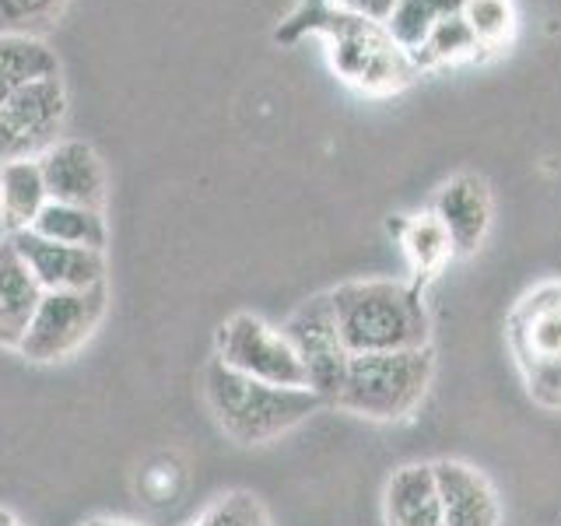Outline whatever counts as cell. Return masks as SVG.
<instances>
[{
    "instance_id": "1",
    "label": "cell",
    "mask_w": 561,
    "mask_h": 526,
    "mask_svg": "<svg viewBox=\"0 0 561 526\" xmlns=\"http://www.w3.org/2000/svg\"><path fill=\"white\" fill-rule=\"evenodd\" d=\"M306 32L323 35L337 78L358 92L390 95L417 78L414 60L386 35L382 25L347 14L330 0H302V8L277 28V39L291 43Z\"/></svg>"
},
{
    "instance_id": "2",
    "label": "cell",
    "mask_w": 561,
    "mask_h": 526,
    "mask_svg": "<svg viewBox=\"0 0 561 526\" xmlns=\"http://www.w3.org/2000/svg\"><path fill=\"white\" fill-rule=\"evenodd\" d=\"M204 400L215 414L218 428L239 446L274 443L309 414L323 408V397L309 386H271L236 373V368L210 358L204 368Z\"/></svg>"
},
{
    "instance_id": "3",
    "label": "cell",
    "mask_w": 561,
    "mask_h": 526,
    "mask_svg": "<svg viewBox=\"0 0 561 526\" xmlns=\"http://www.w3.org/2000/svg\"><path fill=\"white\" fill-rule=\"evenodd\" d=\"M337 330L351 355L428 347V309L403 281H347L330 291Z\"/></svg>"
},
{
    "instance_id": "4",
    "label": "cell",
    "mask_w": 561,
    "mask_h": 526,
    "mask_svg": "<svg viewBox=\"0 0 561 526\" xmlns=\"http://www.w3.org/2000/svg\"><path fill=\"white\" fill-rule=\"evenodd\" d=\"M435 373L432 347L351 355L333 408L368 421H403L425 400Z\"/></svg>"
},
{
    "instance_id": "5",
    "label": "cell",
    "mask_w": 561,
    "mask_h": 526,
    "mask_svg": "<svg viewBox=\"0 0 561 526\" xmlns=\"http://www.w3.org/2000/svg\"><path fill=\"white\" fill-rule=\"evenodd\" d=\"M110 309V291L105 285L84 291H46L32 323L25 330L18 355L32 365H57L95 338V330Z\"/></svg>"
},
{
    "instance_id": "6",
    "label": "cell",
    "mask_w": 561,
    "mask_h": 526,
    "mask_svg": "<svg viewBox=\"0 0 561 526\" xmlns=\"http://www.w3.org/2000/svg\"><path fill=\"white\" fill-rule=\"evenodd\" d=\"M215 358L236 373L271 386H309L285 330L271 327L253 312H236L215 333Z\"/></svg>"
},
{
    "instance_id": "7",
    "label": "cell",
    "mask_w": 561,
    "mask_h": 526,
    "mask_svg": "<svg viewBox=\"0 0 561 526\" xmlns=\"http://www.w3.org/2000/svg\"><path fill=\"white\" fill-rule=\"evenodd\" d=\"M67 123L64 78H39L0 105V162L43 158L60 140Z\"/></svg>"
},
{
    "instance_id": "8",
    "label": "cell",
    "mask_w": 561,
    "mask_h": 526,
    "mask_svg": "<svg viewBox=\"0 0 561 526\" xmlns=\"http://www.w3.org/2000/svg\"><path fill=\"white\" fill-rule=\"evenodd\" d=\"M280 330H285V338L291 341L298 362H302V368H306L309 390L320 393L327 403H333V397H337L341 382H344L351 351L344 347V338L337 330V316H333V306H330V291L312 295L309 302L298 306Z\"/></svg>"
},
{
    "instance_id": "9",
    "label": "cell",
    "mask_w": 561,
    "mask_h": 526,
    "mask_svg": "<svg viewBox=\"0 0 561 526\" xmlns=\"http://www.w3.org/2000/svg\"><path fill=\"white\" fill-rule=\"evenodd\" d=\"M8 239L14 242L18 256L25 260V267L39 281L43 291H84L105 285V253L43 239L32 228L14 232Z\"/></svg>"
},
{
    "instance_id": "10",
    "label": "cell",
    "mask_w": 561,
    "mask_h": 526,
    "mask_svg": "<svg viewBox=\"0 0 561 526\" xmlns=\"http://www.w3.org/2000/svg\"><path fill=\"white\" fill-rule=\"evenodd\" d=\"M508 347L519 368L561 362V285H537L508 312Z\"/></svg>"
},
{
    "instance_id": "11",
    "label": "cell",
    "mask_w": 561,
    "mask_h": 526,
    "mask_svg": "<svg viewBox=\"0 0 561 526\" xmlns=\"http://www.w3.org/2000/svg\"><path fill=\"white\" fill-rule=\"evenodd\" d=\"M39 169H43L49 201L102 210V204H105V165L88 140L60 137L57 145L39 158Z\"/></svg>"
},
{
    "instance_id": "12",
    "label": "cell",
    "mask_w": 561,
    "mask_h": 526,
    "mask_svg": "<svg viewBox=\"0 0 561 526\" xmlns=\"http://www.w3.org/2000/svg\"><path fill=\"white\" fill-rule=\"evenodd\" d=\"M432 215L443 221L453 239L456 256H470L481 250V242L491 228V190L481 175H453L438 186L432 201Z\"/></svg>"
},
{
    "instance_id": "13",
    "label": "cell",
    "mask_w": 561,
    "mask_h": 526,
    "mask_svg": "<svg viewBox=\"0 0 561 526\" xmlns=\"http://www.w3.org/2000/svg\"><path fill=\"white\" fill-rule=\"evenodd\" d=\"M435 488L443 502V526H502L499 491L478 467L460 460H438Z\"/></svg>"
},
{
    "instance_id": "14",
    "label": "cell",
    "mask_w": 561,
    "mask_h": 526,
    "mask_svg": "<svg viewBox=\"0 0 561 526\" xmlns=\"http://www.w3.org/2000/svg\"><path fill=\"white\" fill-rule=\"evenodd\" d=\"M43 295L46 291L39 288V281L32 277L14 242L4 236L0 239V347L18 351Z\"/></svg>"
},
{
    "instance_id": "15",
    "label": "cell",
    "mask_w": 561,
    "mask_h": 526,
    "mask_svg": "<svg viewBox=\"0 0 561 526\" xmlns=\"http://www.w3.org/2000/svg\"><path fill=\"white\" fill-rule=\"evenodd\" d=\"M386 526H443V502H438L432 464H408L393 470L382 495Z\"/></svg>"
},
{
    "instance_id": "16",
    "label": "cell",
    "mask_w": 561,
    "mask_h": 526,
    "mask_svg": "<svg viewBox=\"0 0 561 526\" xmlns=\"http://www.w3.org/2000/svg\"><path fill=\"white\" fill-rule=\"evenodd\" d=\"M46 204L49 193H46L39 158L0 162V225H4L8 236L32 228Z\"/></svg>"
},
{
    "instance_id": "17",
    "label": "cell",
    "mask_w": 561,
    "mask_h": 526,
    "mask_svg": "<svg viewBox=\"0 0 561 526\" xmlns=\"http://www.w3.org/2000/svg\"><path fill=\"white\" fill-rule=\"evenodd\" d=\"M390 228H393L400 245H403V256H408V267L414 274V281H411L414 288L425 285V281H432L435 274H443V267L456 256L449 232L443 228V221L432 215V210H425V215H414V218H400Z\"/></svg>"
},
{
    "instance_id": "18",
    "label": "cell",
    "mask_w": 561,
    "mask_h": 526,
    "mask_svg": "<svg viewBox=\"0 0 561 526\" xmlns=\"http://www.w3.org/2000/svg\"><path fill=\"white\" fill-rule=\"evenodd\" d=\"M57 75H60V60L43 39H35V35H0V105L18 88Z\"/></svg>"
},
{
    "instance_id": "19",
    "label": "cell",
    "mask_w": 561,
    "mask_h": 526,
    "mask_svg": "<svg viewBox=\"0 0 561 526\" xmlns=\"http://www.w3.org/2000/svg\"><path fill=\"white\" fill-rule=\"evenodd\" d=\"M32 232H39L43 239H53V242H64V245H78V250H95V253H105V245H110V225H105L102 210L78 207V204L49 201L43 207V215L35 218Z\"/></svg>"
},
{
    "instance_id": "20",
    "label": "cell",
    "mask_w": 561,
    "mask_h": 526,
    "mask_svg": "<svg viewBox=\"0 0 561 526\" xmlns=\"http://www.w3.org/2000/svg\"><path fill=\"white\" fill-rule=\"evenodd\" d=\"M460 4L463 0H397V8L386 18L382 28L408 57H414V53L428 43L435 25L460 11Z\"/></svg>"
},
{
    "instance_id": "21",
    "label": "cell",
    "mask_w": 561,
    "mask_h": 526,
    "mask_svg": "<svg viewBox=\"0 0 561 526\" xmlns=\"http://www.w3.org/2000/svg\"><path fill=\"white\" fill-rule=\"evenodd\" d=\"M478 57H481V46H478V39H473V32L467 28L463 14L456 11L435 25L428 43L421 46L411 60L417 70H432V67H453V64L478 60Z\"/></svg>"
},
{
    "instance_id": "22",
    "label": "cell",
    "mask_w": 561,
    "mask_h": 526,
    "mask_svg": "<svg viewBox=\"0 0 561 526\" xmlns=\"http://www.w3.org/2000/svg\"><path fill=\"white\" fill-rule=\"evenodd\" d=\"M460 14L473 32L481 53H499L516 35V4L513 0H463Z\"/></svg>"
},
{
    "instance_id": "23",
    "label": "cell",
    "mask_w": 561,
    "mask_h": 526,
    "mask_svg": "<svg viewBox=\"0 0 561 526\" xmlns=\"http://www.w3.org/2000/svg\"><path fill=\"white\" fill-rule=\"evenodd\" d=\"M67 0H0V35H35L43 39L60 22Z\"/></svg>"
},
{
    "instance_id": "24",
    "label": "cell",
    "mask_w": 561,
    "mask_h": 526,
    "mask_svg": "<svg viewBox=\"0 0 561 526\" xmlns=\"http://www.w3.org/2000/svg\"><path fill=\"white\" fill-rule=\"evenodd\" d=\"M190 526H271V516L250 491H228V495L210 502Z\"/></svg>"
},
{
    "instance_id": "25",
    "label": "cell",
    "mask_w": 561,
    "mask_h": 526,
    "mask_svg": "<svg viewBox=\"0 0 561 526\" xmlns=\"http://www.w3.org/2000/svg\"><path fill=\"white\" fill-rule=\"evenodd\" d=\"M526 393H530L540 408L561 411V362H540V365H526L519 368Z\"/></svg>"
},
{
    "instance_id": "26",
    "label": "cell",
    "mask_w": 561,
    "mask_h": 526,
    "mask_svg": "<svg viewBox=\"0 0 561 526\" xmlns=\"http://www.w3.org/2000/svg\"><path fill=\"white\" fill-rule=\"evenodd\" d=\"M330 4H337L341 11L355 14V18H365V22L386 25V18H390L397 8V0H330Z\"/></svg>"
},
{
    "instance_id": "27",
    "label": "cell",
    "mask_w": 561,
    "mask_h": 526,
    "mask_svg": "<svg viewBox=\"0 0 561 526\" xmlns=\"http://www.w3.org/2000/svg\"><path fill=\"white\" fill-rule=\"evenodd\" d=\"M84 526H145V523H134V519H113V516H95V519H88Z\"/></svg>"
},
{
    "instance_id": "28",
    "label": "cell",
    "mask_w": 561,
    "mask_h": 526,
    "mask_svg": "<svg viewBox=\"0 0 561 526\" xmlns=\"http://www.w3.org/2000/svg\"><path fill=\"white\" fill-rule=\"evenodd\" d=\"M0 526H25L22 519H18L11 508H0Z\"/></svg>"
}]
</instances>
